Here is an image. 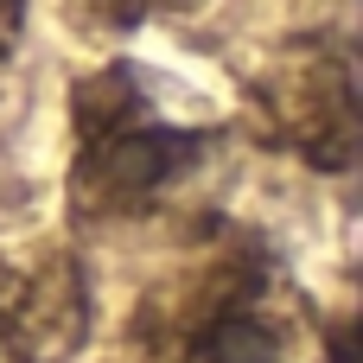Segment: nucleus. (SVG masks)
<instances>
[{
  "instance_id": "obj_4",
  "label": "nucleus",
  "mask_w": 363,
  "mask_h": 363,
  "mask_svg": "<svg viewBox=\"0 0 363 363\" xmlns=\"http://www.w3.org/2000/svg\"><path fill=\"white\" fill-rule=\"evenodd\" d=\"M89 338V274L51 242H0V363H70Z\"/></svg>"
},
{
  "instance_id": "obj_5",
  "label": "nucleus",
  "mask_w": 363,
  "mask_h": 363,
  "mask_svg": "<svg viewBox=\"0 0 363 363\" xmlns=\"http://www.w3.org/2000/svg\"><path fill=\"white\" fill-rule=\"evenodd\" d=\"M198 0H70V13L89 26V32H134L147 19H166V13H185Z\"/></svg>"
},
{
  "instance_id": "obj_6",
  "label": "nucleus",
  "mask_w": 363,
  "mask_h": 363,
  "mask_svg": "<svg viewBox=\"0 0 363 363\" xmlns=\"http://www.w3.org/2000/svg\"><path fill=\"white\" fill-rule=\"evenodd\" d=\"M19 32H26V0H0V57H13Z\"/></svg>"
},
{
  "instance_id": "obj_1",
  "label": "nucleus",
  "mask_w": 363,
  "mask_h": 363,
  "mask_svg": "<svg viewBox=\"0 0 363 363\" xmlns=\"http://www.w3.org/2000/svg\"><path fill=\"white\" fill-rule=\"evenodd\" d=\"M300 294L281 255L249 230H211L185 249L128 319L134 363H287Z\"/></svg>"
},
{
  "instance_id": "obj_2",
  "label": "nucleus",
  "mask_w": 363,
  "mask_h": 363,
  "mask_svg": "<svg viewBox=\"0 0 363 363\" xmlns=\"http://www.w3.org/2000/svg\"><path fill=\"white\" fill-rule=\"evenodd\" d=\"M70 211L140 223L166 211L217 153V128L179 115L140 64H102L70 89Z\"/></svg>"
},
{
  "instance_id": "obj_3",
  "label": "nucleus",
  "mask_w": 363,
  "mask_h": 363,
  "mask_svg": "<svg viewBox=\"0 0 363 363\" xmlns=\"http://www.w3.org/2000/svg\"><path fill=\"white\" fill-rule=\"evenodd\" d=\"M249 128L262 147L294 153L313 172L357 166V57L338 32L281 38L249 77Z\"/></svg>"
}]
</instances>
